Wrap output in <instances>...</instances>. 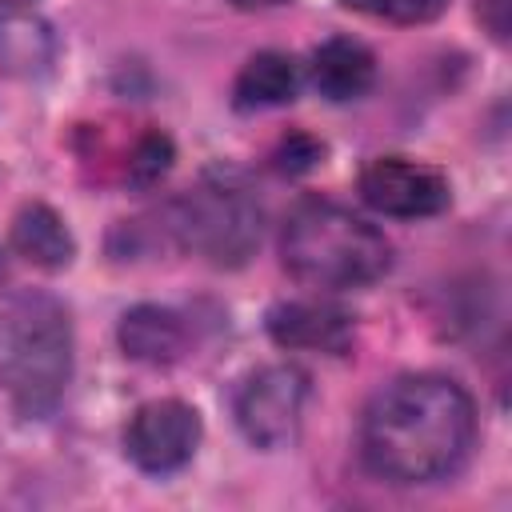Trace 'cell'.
<instances>
[{
  "label": "cell",
  "instance_id": "obj_8",
  "mask_svg": "<svg viewBox=\"0 0 512 512\" xmlns=\"http://www.w3.org/2000/svg\"><path fill=\"white\" fill-rule=\"evenodd\" d=\"M268 332L280 348H296V352H344L352 340L348 316L320 300L276 304L268 312Z\"/></svg>",
  "mask_w": 512,
  "mask_h": 512
},
{
  "label": "cell",
  "instance_id": "obj_7",
  "mask_svg": "<svg viewBox=\"0 0 512 512\" xmlns=\"http://www.w3.org/2000/svg\"><path fill=\"white\" fill-rule=\"evenodd\" d=\"M360 196L384 216L416 220V216H436L448 204V180L420 160L380 156L360 172Z\"/></svg>",
  "mask_w": 512,
  "mask_h": 512
},
{
  "label": "cell",
  "instance_id": "obj_4",
  "mask_svg": "<svg viewBox=\"0 0 512 512\" xmlns=\"http://www.w3.org/2000/svg\"><path fill=\"white\" fill-rule=\"evenodd\" d=\"M168 228L208 264H244L260 240V208L236 184H200L172 204Z\"/></svg>",
  "mask_w": 512,
  "mask_h": 512
},
{
  "label": "cell",
  "instance_id": "obj_15",
  "mask_svg": "<svg viewBox=\"0 0 512 512\" xmlns=\"http://www.w3.org/2000/svg\"><path fill=\"white\" fill-rule=\"evenodd\" d=\"M352 12L376 16V20H392V24H428L444 12L448 0H340Z\"/></svg>",
  "mask_w": 512,
  "mask_h": 512
},
{
  "label": "cell",
  "instance_id": "obj_5",
  "mask_svg": "<svg viewBox=\"0 0 512 512\" xmlns=\"http://www.w3.org/2000/svg\"><path fill=\"white\" fill-rule=\"evenodd\" d=\"M308 400V376L292 364L252 372L236 392V424L256 448H284L296 440Z\"/></svg>",
  "mask_w": 512,
  "mask_h": 512
},
{
  "label": "cell",
  "instance_id": "obj_3",
  "mask_svg": "<svg viewBox=\"0 0 512 512\" xmlns=\"http://www.w3.org/2000/svg\"><path fill=\"white\" fill-rule=\"evenodd\" d=\"M284 268L308 288H364L392 264V244L364 216L332 200H304L280 232Z\"/></svg>",
  "mask_w": 512,
  "mask_h": 512
},
{
  "label": "cell",
  "instance_id": "obj_19",
  "mask_svg": "<svg viewBox=\"0 0 512 512\" xmlns=\"http://www.w3.org/2000/svg\"><path fill=\"white\" fill-rule=\"evenodd\" d=\"M20 4H28V0H0V8H20Z\"/></svg>",
  "mask_w": 512,
  "mask_h": 512
},
{
  "label": "cell",
  "instance_id": "obj_10",
  "mask_svg": "<svg viewBox=\"0 0 512 512\" xmlns=\"http://www.w3.org/2000/svg\"><path fill=\"white\" fill-rule=\"evenodd\" d=\"M120 348L140 360V364H172L184 356V344H188V328L184 320L172 312V308H160V304H140L132 312L120 316Z\"/></svg>",
  "mask_w": 512,
  "mask_h": 512
},
{
  "label": "cell",
  "instance_id": "obj_2",
  "mask_svg": "<svg viewBox=\"0 0 512 512\" xmlns=\"http://www.w3.org/2000/svg\"><path fill=\"white\" fill-rule=\"evenodd\" d=\"M72 376V324L56 296L20 292L0 308V392L28 420L48 416Z\"/></svg>",
  "mask_w": 512,
  "mask_h": 512
},
{
  "label": "cell",
  "instance_id": "obj_1",
  "mask_svg": "<svg viewBox=\"0 0 512 512\" xmlns=\"http://www.w3.org/2000/svg\"><path fill=\"white\" fill-rule=\"evenodd\" d=\"M476 444L472 396L440 372L384 384L360 420V456L388 484H432L452 476Z\"/></svg>",
  "mask_w": 512,
  "mask_h": 512
},
{
  "label": "cell",
  "instance_id": "obj_9",
  "mask_svg": "<svg viewBox=\"0 0 512 512\" xmlns=\"http://www.w3.org/2000/svg\"><path fill=\"white\" fill-rule=\"evenodd\" d=\"M308 76H312V88H316L324 100L344 104V100H360V96L372 88V80H376V60H372V52H368L364 44L336 36V40H324V44L312 52Z\"/></svg>",
  "mask_w": 512,
  "mask_h": 512
},
{
  "label": "cell",
  "instance_id": "obj_12",
  "mask_svg": "<svg viewBox=\"0 0 512 512\" xmlns=\"http://www.w3.org/2000/svg\"><path fill=\"white\" fill-rule=\"evenodd\" d=\"M12 248H16L28 264L48 268V272L64 268V264L72 260V252H76L72 232L64 228V220H60L48 204H28V208H20V216L12 220Z\"/></svg>",
  "mask_w": 512,
  "mask_h": 512
},
{
  "label": "cell",
  "instance_id": "obj_6",
  "mask_svg": "<svg viewBox=\"0 0 512 512\" xmlns=\"http://www.w3.org/2000/svg\"><path fill=\"white\" fill-rule=\"evenodd\" d=\"M200 444V416L184 400H148L124 428V448L144 472H176L192 460Z\"/></svg>",
  "mask_w": 512,
  "mask_h": 512
},
{
  "label": "cell",
  "instance_id": "obj_11",
  "mask_svg": "<svg viewBox=\"0 0 512 512\" xmlns=\"http://www.w3.org/2000/svg\"><path fill=\"white\" fill-rule=\"evenodd\" d=\"M56 60L52 28L20 8H0V68L12 76H40Z\"/></svg>",
  "mask_w": 512,
  "mask_h": 512
},
{
  "label": "cell",
  "instance_id": "obj_13",
  "mask_svg": "<svg viewBox=\"0 0 512 512\" xmlns=\"http://www.w3.org/2000/svg\"><path fill=\"white\" fill-rule=\"evenodd\" d=\"M296 84H300V76H296L292 56H284V52H256L240 68L232 96H236V108H244V112L276 108V104H288L296 96Z\"/></svg>",
  "mask_w": 512,
  "mask_h": 512
},
{
  "label": "cell",
  "instance_id": "obj_17",
  "mask_svg": "<svg viewBox=\"0 0 512 512\" xmlns=\"http://www.w3.org/2000/svg\"><path fill=\"white\" fill-rule=\"evenodd\" d=\"M480 12H484V24L492 28V36H508V0H480Z\"/></svg>",
  "mask_w": 512,
  "mask_h": 512
},
{
  "label": "cell",
  "instance_id": "obj_16",
  "mask_svg": "<svg viewBox=\"0 0 512 512\" xmlns=\"http://www.w3.org/2000/svg\"><path fill=\"white\" fill-rule=\"evenodd\" d=\"M320 144L312 140V136H304V132H292L280 148H276V168L280 172H304V168H312L316 160H320Z\"/></svg>",
  "mask_w": 512,
  "mask_h": 512
},
{
  "label": "cell",
  "instance_id": "obj_18",
  "mask_svg": "<svg viewBox=\"0 0 512 512\" xmlns=\"http://www.w3.org/2000/svg\"><path fill=\"white\" fill-rule=\"evenodd\" d=\"M236 8H272V4H284V0H232Z\"/></svg>",
  "mask_w": 512,
  "mask_h": 512
},
{
  "label": "cell",
  "instance_id": "obj_20",
  "mask_svg": "<svg viewBox=\"0 0 512 512\" xmlns=\"http://www.w3.org/2000/svg\"><path fill=\"white\" fill-rule=\"evenodd\" d=\"M0 280H4V256H0Z\"/></svg>",
  "mask_w": 512,
  "mask_h": 512
},
{
  "label": "cell",
  "instance_id": "obj_14",
  "mask_svg": "<svg viewBox=\"0 0 512 512\" xmlns=\"http://www.w3.org/2000/svg\"><path fill=\"white\" fill-rule=\"evenodd\" d=\"M168 164H172V140L164 132H144L136 140V148H132V160H128L124 176H128V184L148 188L168 172Z\"/></svg>",
  "mask_w": 512,
  "mask_h": 512
}]
</instances>
